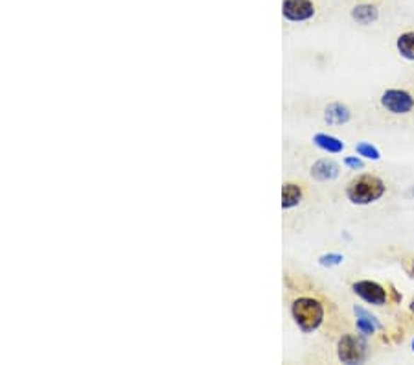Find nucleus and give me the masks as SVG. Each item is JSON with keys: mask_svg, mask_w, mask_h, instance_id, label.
I'll return each instance as SVG.
<instances>
[{"mask_svg": "<svg viewBox=\"0 0 414 365\" xmlns=\"http://www.w3.org/2000/svg\"><path fill=\"white\" fill-rule=\"evenodd\" d=\"M407 273H409L410 277L414 279V260H410V264H409V266H407Z\"/></svg>", "mask_w": 414, "mask_h": 365, "instance_id": "nucleus-17", "label": "nucleus"}, {"mask_svg": "<svg viewBox=\"0 0 414 365\" xmlns=\"http://www.w3.org/2000/svg\"><path fill=\"white\" fill-rule=\"evenodd\" d=\"M355 152H357L359 157L370 159V161H379V159H381V153H379V150L368 142H359L357 146H355Z\"/></svg>", "mask_w": 414, "mask_h": 365, "instance_id": "nucleus-14", "label": "nucleus"}, {"mask_svg": "<svg viewBox=\"0 0 414 365\" xmlns=\"http://www.w3.org/2000/svg\"><path fill=\"white\" fill-rule=\"evenodd\" d=\"M343 260H345L343 254L328 253V254H322L321 259H318V262H321V266H328V268H331V266H339V264H343Z\"/></svg>", "mask_w": 414, "mask_h": 365, "instance_id": "nucleus-15", "label": "nucleus"}, {"mask_svg": "<svg viewBox=\"0 0 414 365\" xmlns=\"http://www.w3.org/2000/svg\"><path fill=\"white\" fill-rule=\"evenodd\" d=\"M282 13L291 23H304L315 15V4L311 0H284Z\"/></svg>", "mask_w": 414, "mask_h": 365, "instance_id": "nucleus-6", "label": "nucleus"}, {"mask_svg": "<svg viewBox=\"0 0 414 365\" xmlns=\"http://www.w3.org/2000/svg\"><path fill=\"white\" fill-rule=\"evenodd\" d=\"M386 192V186L383 179L376 176H363L355 177L346 186V198L354 205H370L377 199H381L383 194Z\"/></svg>", "mask_w": 414, "mask_h": 365, "instance_id": "nucleus-1", "label": "nucleus"}, {"mask_svg": "<svg viewBox=\"0 0 414 365\" xmlns=\"http://www.w3.org/2000/svg\"><path fill=\"white\" fill-rule=\"evenodd\" d=\"M345 164L348 168H352V170H363L364 167V162L359 157H345Z\"/></svg>", "mask_w": 414, "mask_h": 365, "instance_id": "nucleus-16", "label": "nucleus"}, {"mask_svg": "<svg viewBox=\"0 0 414 365\" xmlns=\"http://www.w3.org/2000/svg\"><path fill=\"white\" fill-rule=\"evenodd\" d=\"M413 352H414V339H413Z\"/></svg>", "mask_w": 414, "mask_h": 365, "instance_id": "nucleus-20", "label": "nucleus"}, {"mask_svg": "<svg viewBox=\"0 0 414 365\" xmlns=\"http://www.w3.org/2000/svg\"><path fill=\"white\" fill-rule=\"evenodd\" d=\"M311 176L317 181H331L339 176V167L331 159H321L311 167Z\"/></svg>", "mask_w": 414, "mask_h": 365, "instance_id": "nucleus-8", "label": "nucleus"}, {"mask_svg": "<svg viewBox=\"0 0 414 365\" xmlns=\"http://www.w3.org/2000/svg\"><path fill=\"white\" fill-rule=\"evenodd\" d=\"M410 312H413V314H414V301H413V303H410Z\"/></svg>", "mask_w": 414, "mask_h": 365, "instance_id": "nucleus-18", "label": "nucleus"}, {"mask_svg": "<svg viewBox=\"0 0 414 365\" xmlns=\"http://www.w3.org/2000/svg\"><path fill=\"white\" fill-rule=\"evenodd\" d=\"M337 356L343 364H361L367 358V343L361 336L345 334L337 343Z\"/></svg>", "mask_w": 414, "mask_h": 365, "instance_id": "nucleus-3", "label": "nucleus"}, {"mask_svg": "<svg viewBox=\"0 0 414 365\" xmlns=\"http://www.w3.org/2000/svg\"><path fill=\"white\" fill-rule=\"evenodd\" d=\"M302 199V189L300 185H294V183H285L284 189H282V207L284 208H293L300 203Z\"/></svg>", "mask_w": 414, "mask_h": 365, "instance_id": "nucleus-12", "label": "nucleus"}, {"mask_svg": "<svg viewBox=\"0 0 414 365\" xmlns=\"http://www.w3.org/2000/svg\"><path fill=\"white\" fill-rule=\"evenodd\" d=\"M377 17H379V11H377V6L374 4H357L352 10V19L357 24H363V26L376 23Z\"/></svg>", "mask_w": 414, "mask_h": 365, "instance_id": "nucleus-10", "label": "nucleus"}, {"mask_svg": "<svg viewBox=\"0 0 414 365\" xmlns=\"http://www.w3.org/2000/svg\"><path fill=\"white\" fill-rule=\"evenodd\" d=\"M410 196H413V198H414V186H413V189H410Z\"/></svg>", "mask_w": 414, "mask_h": 365, "instance_id": "nucleus-19", "label": "nucleus"}, {"mask_svg": "<svg viewBox=\"0 0 414 365\" xmlns=\"http://www.w3.org/2000/svg\"><path fill=\"white\" fill-rule=\"evenodd\" d=\"M381 107L391 115H407L414 109V98L403 89H386L381 94Z\"/></svg>", "mask_w": 414, "mask_h": 365, "instance_id": "nucleus-4", "label": "nucleus"}, {"mask_svg": "<svg viewBox=\"0 0 414 365\" xmlns=\"http://www.w3.org/2000/svg\"><path fill=\"white\" fill-rule=\"evenodd\" d=\"M350 116H352V113H350L348 107L343 106V103H339V102L330 103V106L324 109V120H326L330 125L346 124V122L350 120Z\"/></svg>", "mask_w": 414, "mask_h": 365, "instance_id": "nucleus-9", "label": "nucleus"}, {"mask_svg": "<svg viewBox=\"0 0 414 365\" xmlns=\"http://www.w3.org/2000/svg\"><path fill=\"white\" fill-rule=\"evenodd\" d=\"M396 48H398L401 57L414 61V32L401 33L398 41H396Z\"/></svg>", "mask_w": 414, "mask_h": 365, "instance_id": "nucleus-13", "label": "nucleus"}, {"mask_svg": "<svg viewBox=\"0 0 414 365\" xmlns=\"http://www.w3.org/2000/svg\"><path fill=\"white\" fill-rule=\"evenodd\" d=\"M313 142H315L317 148H321L322 152L328 153H340L345 150V142L340 139H337V137H333V135L317 133L313 137Z\"/></svg>", "mask_w": 414, "mask_h": 365, "instance_id": "nucleus-11", "label": "nucleus"}, {"mask_svg": "<svg viewBox=\"0 0 414 365\" xmlns=\"http://www.w3.org/2000/svg\"><path fill=\"white\" fill-rule=\"evenodd\" d=\"M354 312H355V315H357L355 327H357V330L361 336H372V334H376V330H379V328H381L379 321H377V319L374 318L370 312H367L364 308H361V306H354Z\"/></svg>", "mask_w": 414, "mask_h": 365, "instance_id": "nucleus-7", "label": "nucleus"}, {"mask_svg": "<svg viewBox=\"0 0 414 365\" xmlns=\"http://www.w3.org/2000/svg\"><path fill=\"white\" fill-rule=\"evenodd\" d=\"M291 314L300 330L309 334L317 330L324 321V306L313 297H299L291 306Z\"/></svg>", "mask_w": 414, "mask_h": 365, "instance_id": "nucleus-2", "label": "nucleus"}, {"mask_svg": "<svg viewBox=\"0 0 414 365\" xmlns=\"http://www.w3.org/2000/svg\"><path fill=\"white\" fill-rule=\"evenodd\" d=\"M352 290L357 297L374 306H383L389 301V293L385 288L376 281H357L352 284Z\"/></svg>", "mask_w": 414, "mask_h": 365, "instance_id": "nucleus-5", "label": "nucleus"}]
</instances>
